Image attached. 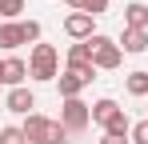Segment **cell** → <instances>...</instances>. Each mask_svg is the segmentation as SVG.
<instances>
[{
  "instance_id": "cell-4",
  "label": "cell",
  "mask_w": 148,
  "mask_h": 144,
  "mask_svg": "<svg viewBox=\"0 0 148 144\" xmlns=\"http://www.w3.org/2000/svg\"><path fill=\"white\" fill-rule=\"evenodd\" d=\"M88 44H92V64H96V72H112V68H120L124 52H120V44H116L112 36H100V32H96Z\"/></svg>"
},
{
  "instance_id": "cell-7",
  "label": "cell",
  "mask_w": 148,
  "mask_h": 144,
  "mask_svg": "<svg viewBox=\"0 0 148 144\" xmlns=\"http://www.w3.org/2000/svg\"><path fill=\"white\" fill-rule=\"evenodd\" d=\"M92 20H96V16H88V12H68V16H64V32H68L72 40H92V36H96Z\"/></svg>"
},
{
  "instance_id": "cell-12",
  "label": "cell",
  "mask_w": 148,
  "mask_h": 144,
  "mask_svg": "<svg viewBox=\"0 0 148 144\" xmlns=\"http://www.w3.org/2000/svg\"><path fill=\"white\" fill-rule=\"evenodd\" d=\"M124 28H144V32H148V4L132 0V4L124 8Z\"/></svg>"
},
{
  "instance_id": "cell-17",
  "label": "cell",
  "mask_w": 148,
  "mask_h": 144,
  "mask_svg": "<svg viewBox=\"0 0 148 144\" xmlns=\"http://www.w3.org/2000/svg\"><path fill=\"white\" fill-rule=\"evenodd\" d=\"M0 144H28L24 128H20V124H4V128H0Z\"/></svg>"
},
{
  "instance_id": "cell-23",
  "label": "cell",
  "mask_w": 148,
  "mask_h": 144,
  "mask_svg": "<svg viewBox=\"0 0 148 144\" xmlns=\"http://www.w3.org/2000/svg\"><path fill=\"white\" fill-rule=\"evenodd\" d=\"M144 112H148V104H144Z\"/></svg>"
},
{
  "instance_id": "cell-9",
  "label": "cell",
  "mask_w": 148,
  "mask_h": 144,
  "mask_svg": "<svg viewBox=\"0 0 148 144\" xmlns=\"http://www.w3.org/2000/svg\"><path fill=\"white\" fill-rule=\"evenodd\" d=\"M24 44V32H20V20H0V48L12 52V48Z\"/></svg>"
},
{
  "instance_id": "cell-14",
  "label": "cell",
  "mask_w": 148,
  "mask_h": 144,
  "mask_svg": "<svg viewBox=\"0 0 148 144\" xmlns=\"http://www.w3.org/2000/svg\"><path fill=\"white\" fill-rule=\"evenodd\" d=\"M72 12H88V16H104L108 12V0H68Z\"/></svg>"
},
{
  "instance_id": "cell-5",
  "label": "cell",
  "mask_w": 148,
  "mask_h": 144,
  "mask_svg": "<svg viewBox=\"0 0 148 144\" xmlns=\"http://www.w3.org/2000/svg\"><path fill=\"white\" fill-rule=\"evenodd\" d=\"M60 124H64L68 132H84V128L92 124V104H84L80 96H76V100H64V104H60Z\"/></svg>"
},
{
  "instance_id": "cell-8",
  "label": "cell",
  "mask_w": 148,
  "mask_h": 144,
  "mask_svg": "<svg viewBox=\"0 0 148 144\" xmlns=\"http://www.w3.org/2000/svg\"><path fill=\"white\" fill-rule=\"evenodd\" d=\"M28 80V64L20 60V56H8L4 60V76H0V84H8V88H20Z\"/></svg>"
},
{
  "instance_id": "cell-22",
  "label": "cell",
  "mask_w": 148,
  "mask_h": 144,
  "mask_svg": "<svg viewBox=\"0 0 148 144\" xmlns=\"http://www.w3.org/2000/svg\"><path fill=\"white\" fill-rule=\"evenodd\" d=\"M0 76H4V60H0Z\"/></svg>"
},
{
  "instance_id": "cell-2",
  "label": "cell",
  "mask_w": 148,
  "mask_h": 144,
  "mask_svg": "<svg viewBox=\"0 0 148 144\" xmlns=\"http://www.w3.org/2000/svg\"><path fill=\"white\" fill-rule=\"evenodd\" d=\"M28 76L32 80H40V84H48L60 76V56H56V48L52 44H32V56H28Z\"/></svg>"
},
{
  "instance_id": "cell-15",
  "label": "cell",
  "mask_w": 148,
  "mask_h": 144,
  "mask_svg": "<svg viewBox=\"0 0 148 144\" xmlns=\"http://www.w3.org/2000/svg\"><path fill=\"white\" fill-rule=\"evenodd\" d=\"M116 108H120V104H116L112 96H104V100H96V104H92V124H104V120L112 116Z\"/></svg>"
},
{
  "instance_id": "cell-3",
  "label": "cell",
  "mask_w": 148,
  "mask_h": 144,
  "mask_svg": "<svg viewBox=\"0 0 148 144\" xmlns=\"http://www.w3.org/2000/svg\"><path fill=\"white\" fill-rule=\"evenodd\" d=\"M96 80V64H80V68H64V76H60V100H76V96L84 92L88 84Z\"/></svg>"
},
{
  "instance_id": "cell-20",
  "label": "cell",
  "mask_w": 148,
  "mask_h": 144,
  "mask_svg": "<svg viewBox=\"0 0 148 144\" xmlns=\"http://www.w3.org/2000/svg\"><path fill=\"white\" fill-rule=\"evenodd\" d=\"M128 140H132V144H148V116L132 124V132H128Z\"/></svg>"
},
{
  "instance_id": "cell-6",
  "label": "cell",
  "mask_w": 148,
  "mask_h": 144,
  "mask_svg": "<svg viewBox=\"0 0 148 144\" xmlns=\"http://www.w3.org/2000/svg\"><path fill=\"white\" fill-rule=\"evenodd\" d=\"M4 108H8L12 116H32V108H36V96H32V88H28V84H20V88H8Z\"/></svg>"
},
{
  "instance_id": "cell-10",
  "label": "cell",
  "mask_w": 148,
  "mask_h": 144,
  "mask_svg": "<svg viewBox=\"0 0 148 144\" xmlns=\"http://www.w3.org/2000/svg\"><path fill=\"white\" fill-rule=\"evenodd\" d=\"M116 44H120V52H144L148 48V32L144 28H124Z\"/></svg>"
},
{
  "instance_id": "cell-13",
  "label": "cell",
  "mask_w": 148,
  "mask_h": 144,
  "mask_svg": "<svg viewBox=\"0 0 148 144\" xmlns=\"http://www.w3.org/2000/svg\"><path fill=\"white\" fill-rule=\"evenodd\" d=\"M80 64H92V44L88 40H76L68 48V68H80Z\"/></svg>"
},
{
  "instance_id": "cell-11",
  "label": "cell",
  "mask_w": 148,
  "mask_h": 144,
  "mask_svg": "<svg viewBox=\"0 0 148 144\" xmlns=\"http://www.w3.org/2000/svg\"><path fill=\"white\" fill-rule=\"evenodd\" d=\"M100 128H104V136H128V132H132V120H128V112H124V108H116V112L104 120Z\"/></svg>"
},
{
  "instance_id": "cell-21",
  "label": "cell",
  "mask_w": 148,
  "mask_h": 144,
  "mask_svg": "<svg viewBox=\"0 0 148 144\" xmlns=\"http://www.w3.org/2000/svg\"><path fill=\"white\" fill-rule=\"evenodd\" d=\"M100 144H128V136H100Z\"/></svg>"
},
{
  "instance_id": "cell-1",
  "label": "cell",
  "mask_w": 148,
  "mask_h": 144,
  "mask_svg": "<svg viewBox=\"0 0 148 144\" xmlns=\"http://www.w3.org/2000/svg\"><path fill=\"white\" fill-rule=\"evenodd\" d=\"M24 140L28 144H68V128L60 124V120H48V116H40V112H32V116H24Z\"/></svg>"
},
{
  "instance_id": "cell-19",
  "label": "cell",
  "mask_w": 148,
  "mask_h": 144,
  "mask_svg": "<svg viewBox=\"0 0 148 144\" xmlns=\"http://www.w3.org/2000/svg\"><path fill=\"white\" fill-rule=\"evenodd\" d=\"M24 12V0H0V20H16Z\"/></svg>"
},
{
  "instance_id": "cell-18",
  "label": "cell",
  "mask_w": 148,
  "mask_h": 144,
  "mask_svg": "<svg viewBox=\"0 0 148 144\" xmlns=\"http://www.w3.org/2000/svg\"><path fill=\"white\" fill-rule=\"evenodd\" d=\"M20 32H24V44H40V20H20Z\"/></svg>"
},
{
  "instance_id": "cell-16",
  "label": "cell",
  "mask_w": 148,
  "mask_h": 144,
  "mask_svg": "<svg viewBox=\"0 0 148 144\" xmlns=\"http://www.w3.org/2000/svg\"><path fill=\"white\" fill-rule=\"evenodd\" d=\"M124 88H128L132 96H144V100H148V72H128Z\"/></svg>"
}]
</instances>
